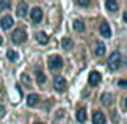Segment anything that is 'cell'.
I'll use <instances>...</instances> for the list:
<instances>
[{"instance_id":"obj_1","label":"cell","mask_w":127,"mask_h":124,"mask_svg":"<svg viewBox=\"0 0 127 124\" xmlns=\"http://www.w3.org/2000/svg\"><path fill=\"white\" fill-rule=\"evenodd\" d=\"M122 65V55L119 52H113L111 55H109L108 58V66L109 69H113V71H116V69H119Z\"/></svg>"},{"instance_id":"obj_2","label":"cell","mask_w":127,"mask_h":124,"mask_svg":"<svg viewBox=\"0 0 127 124\" xmlns=\"http://www.w3.org/2000/svg\"><path fill=\"white\" fill-rule=\"evenodd\" d=\"M48 68L52 69V71H58V69H61L63 68V60H61V56H58V55L50 56V58H48Z\"/></svg>"},{"instance_id":"obj_3","label":"cell","mask_w":127,"mask_h":124,"mask_svg":"<svg viewBox=\"0 0 127 124\" xmlns=\"http://www.w3.org/2000/svg\"><path fill=\"white\" fill-rule=\"evenodd\" d=\"M11 39H13L15 43H23L26 39H28V36H26V32L23 31V29H15L13 34H11Z\"/></svg>"},{"instance_id":"obj_4","label":"cell","mask_w":127,"mask_h":124,"mask_svg":"<svg viewBox=\"0 0 127 124\" xmlns=\"http://www.w3.org/2000/svg\"><path fill=\"white\" fill-rule=\"evenodd\" d=\"M53 87H55V90H58V92H63V90H66V87H68V82H66L64 78L58 76V78H55V81H53Z\"/></svg>"},{"instance_id":"obj_5","label":"cell","mask_w":127,"mask_h":124,"mask_svg":"<svg viewBox=\"0 0 127 124\" xmlns=\"http://www.w3.org/2000/svg\"><path fill=\"white\" fill-rule=\"evenodd\" d=\"M31 19L35 23V24L42 21V10L39 8V6H34V8L31 10Z\"/></svg>"},{"instance_id":"obj_6","label":"cell","mask_w":127,"mask_h":124,"mask_svg":"<svg viewBox=\"0 0 127 124\" xmlns=\"http://www.w3.org/2000/svg\"><path fill=\"white\" fill-rule=\"evenodd\" d=\"M100 34L106 39L111 37V28H109V24L106 21H101V24H100Z\"/></svg>"},{"instance_id":"obj_7","label":"cell","mask_w":127,"mask_h":124,"mask_svg":"<svg viewBox=\"0 0 127 124\" xmlns=\"http://www.w3.org/2000/svg\"><path fill=\"white\" fill-rule=\"evenodd\" d=\"M13 23H15V21H13L11 16H10V15H5L2 18V21H0V26H2V29H5V31H6V29H10L13 26Z\"/></svg>"},{"instance_id":"obj_8","label":"cell","mask_w":127,"mask_h":124,"mask_svg":"<svg viewBox=\"0 0 127 124\" xmlns=\"http://www.w3.org/2000/svg\"><path fill=\"white\" fill-rule=\"evenodd\" d=\"M100 78H101V76H100V73H96V71H92L89 74V84L92 87H95V85H98V82H100Z\"/></svg>"},{"instance_id":"obj_9","label":"cell","mask_w":127,"mask_h":124,"mask_svg":"<svg viewBox=\"0 0 127 124\" xmlns=\"http://www.w3.org/2000/svg\"><path fill=\"white\" fill-rule=\"evenodd\" d=\"M92 121H93V124H105L106 118H105V115H103L101 111H95L93 116H92Z\"/></svg>"},{"instance_id":"obj_10","label":"cell","mask_w":127,"mask_h":124,"mask_svg":"<svg viewBox=\"0 0 127 124\" xmlns=\"http://www.w3.org/2000/svg\"><path fill=\"white\" fill-rule=\"evenodd\" d=\"M16 13H18V16H23V18H24V16L28 15V3L26 2H19L18 8H16Z\"/></svg>"},{"instance_id":"obj_11","label":"cell","mask_w":127,"mask_h":124,"mask_svg":"<svg viewBox=\"0 0 127 124\" xmlns=\"http://www.w3.org/2000/svg\"><path fill=\"white\" fill-rule=\"evenodd\" d=\"M35 79H37V82H40V84L45 82V74H43V71L40 69V66L35 68Z\"/></svg>"},{"instance_id":"obj_12","label":"cell","mask_w":127,"mask_h":124,"mask_svg":"<svg viewBox=\"0 0 127 124\" xmlns=\"http://www.w3.org/2000/svg\"><path fill=\"white\" fill-rule=\"evenodd\" d=\"M72 45H74V43H72V39H69V37L61 39V47H63L64 50H71Z\"/></svg>"},{"instance_id":"obj_13","label":"cell","mask_w":127,"mask_h":124,"mask_svg":"<svg viewBox=\"0 0 127 124\" xmlns=\"http://www.w3.org/2000/svg\"><path fill=\"white\" fill-rule=\"evenodd\" d=\"M76 116H77V121H79V123H85V121H87V111H85L84 108H79V110H77V115H76Z\"/></svg>"},{"instance_id":"obj_14","label":"cell","mask_w":127,"mask_h":124,"mask_svg":"<svg viewBox=\"0 0 127 124\" xmlns=\"http://www.w3.org/2000/svg\"><path fill=\"white\" fill-rule=\"evenodd\" d=\"M101 103L105 106H109L113 103V95H111V93H103V95H101Z\"/></svg>"},{"instance_id":"obj_15","label":"cell","mask_w":127,"mask_h":124,"mask_svg":"<svg viewBox=\"0 0 127 124\" xmlns=\"http://www.w3.org/2000/svg\"><path fill=\"white\" fill-rule=\"evenodd\" d=\"M72 26H74V29H76L77 32H84V29H85L84 21H82V19H76V21L72 23Z\"/></svg>"},{"instance_id":"obj_16","label":"cell","mask_w":127,"mask_h":124,"mask_svg":"<svg viewBox=\"0 0 127 124\" xmlns=\"http://www.w3.org/2000/svg\"><path fill=\"white\" fill-rule=\"evenodd\" d=\"M39 103V95H35V93H31V95L28 97V105L29 106H35Z\"/></svg>"},{"instance_id":"obj_17","label":"cell","mask_w":127,"mask_h":124,"mask_svg":"<svg viewBox=\"0 0 127 124\" xmlns=\"http://www.w3.org/2000/svg\"><path fill=\"white\" fill-rule=\"evenodd\" d=\"M106 8H108L109 11H116V10H118V2H114V0H106Z\"/></svg>"},{"instance_id":"obj_18","label":"cell","mask_w":127,"mask_h":124,"mask_svg":"<svg viewBox=\"0 0 127 124\" xmlns=\"http://www.w3.org/2000/svg\"><path fill=\"white\" fill-rule=\"evenodd\" d=\"M37 41H39V43H47L48 42V36L45 34V32H37Z\"/></svg>"},{"instance_id":"obj_19","label":"cell","mask_w":127,"mask_h":124,"mask_svg":"<svg viewBox=\"0 0 127 124\" xmlns=\"http://www.w3.org/2000/svg\"><path fill=\"white\" fill-rule=\"evenodd\" d=\"M6 58H8L10 61H16V60H18V53H16L15 50H8V52H6Z\"/></svg>"},{"instance_id":"obj_20","label":"cell","mask_w":127,"mask_h":124,"mask_svg":"<svg viewBox=\"0 0 127 124\" xmlns=\"http://www.w3.org/2000/svg\"><path fill=\"white\" fill-rule=\"evenodd\" d=\"M105 45H103V43H98V45H96V48H95V55L96 56H101V55H105Z\"/></svg>"},{"instance_id":"obj_21","label":"cell","mask_w":127,"mask_h":124,"mask_svg":"<svg viewBox=\"0 0 127 124\" xmlns=\"http://www.w3.org/2000/svg\"><path fill=\"white\" fill-rule=\"evenodd\" d=\"M0 8H2V10H6V8H10V2H6V0L0 2Z\"/></svg>"},{"instance_id":"obj_22","label":"cell","mask_w":127,"mask_h":124,"mask_svg":"<svg viewBox=\"0 0 127 124\" xmlns=\"http://www.w3.org/2000/svg\"><path fill=\"white\" fill-rule=\"evenodd\" d=\"M77 5H81V6H87V5H89V0H77Z\"/></svg>"},{"instance_id":"obj_23","label":"cell","mask_w":127,"mask_h":124,"mask_svg":"<svg viewBox=\"0 0 127 124\" xmlns=\"http://www.w3.org/2000/svg\"><path fill=\"white\" fill-rule=\"evenodd\" d=\"M3 116H5V108L0 105V118H3Z\"/></svg>"},{"instance_id":"obj_24","label":"cell","mask_w":127,"mask_h":124,"mask_svg":"<svg viewBox=\"0 0 127 124\" xmlns=\"http://www.w3.org/2000/svg\"><path fill=\"white\" fill-rule=\"evenodd\" d=\"M23 79H24V82H26V84H28V85H29V84H31V81H29V78H28V76H26V74H24V76H23Z\"/></svg>"},{"instance_id":"obj_25","label":"cell","mask_w":127,"mask_h":124,"mask_svg":"<svg viewBox=\"0 0 127 124\" xmlns=\"http://www.w3.org/2000/svg\"><path fill=\"white\" fill-rule=\"evenodd\" d=\"M122 108L127 111V98H124V102H122Z\"/></svg>"},{"instance_id":"obj_26","label":"cell","mask_w":127,"mask_h":124,"mask_svg":"<svg viewBox=\"0 0 127 124\" xmlns=\"http://www.w3.org/2000/svg\"><path fill=\"white\" fill-rule=\"evenodd\" d=\"M119 85H121V87H127V81H119Z\"/></svg>"},{"instance_id":"obj_27","label":"cell","mask_w":127,"mask_h":124,"mask_svg":"<svg viewBox=\"0 0 127 124\" xmlns=\"http://www.w3.org/2000/svg\"><path fill=\"white\" fill-rule=\"evenodd\" d=\"M124 21H126V23H127V11H126V13H124Z\"/></svg>"},{"instance_id":"obj_28","label":"cell","mask_w":127,"mask_h":124,"mask_svg":"<svg viewBox=\"0 0 127 124\" xmlns=\"http://www.w3.org/2000/svg\"><path fill=\"white\" fill-rule=\"evenodd\" d=\"M2 43H3V41H2V37H0V45H2Z\"/></svg>"},{"instance_id":"obj_29","label":"cell","mask_w":127,"mask_h":124,"mask_svg":"<svg viewBox=\"0 0 127 124\" xmlns=\"http://www.w3.org/2000/svg\"><path fill=\"white\" fill-rule=\"evenodd\" d=\"M34 124H43V123H34Z\"/></svg>"}]
</instances>
